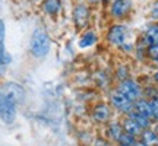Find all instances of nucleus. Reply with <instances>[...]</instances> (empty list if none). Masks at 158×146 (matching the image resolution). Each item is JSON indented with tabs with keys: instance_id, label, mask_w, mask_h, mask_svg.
Wrapping results in <instances>:
<instances>
[{
	"instance_id": "obj_12",
	"label": "nucleus",
	"mask_w": 158,
	"mask_h": 146,
	"mask_svg": "<svg viewBox=\"0 0 158 146\" xmlns=\"http://www.w3.org/2000/svg\"><path fill=\"white\" fill-rule=\"evenodd\" d=\"M123 133H124V130H123V126H122V121H113V123L108 124L107 137L110 140L118 143V140H120V137H122Z\"/></svg>"
},
{
	"instance_id": "obj_7",
	"label": "nucleus",
	"mask_w": 158,
	"mask_h": 146,
	"mask_svg": "<svg viewBox=\"0 0 158 146\" xmlns=\"http://www.w3.org/2000/svg\"><path fill=\"white\" fill-rule=\"evenodd\" d=\"M3 94H5L7 98H10L12 101L15 102V104H22L23 99H25V91L21 85L15 83V82H7V83L3 85Z\"/></svg>"
},
{
	"instance_id": "obj_11",
	"label": "nucleus",
	"mask_w": 158,
	"mask_h": 146,
	"mask_svg": "<svg viewBox=\"0 0 158 146\" xmlns=\"http://www.w3.org/2000/svg\"><path fill=\"white\" fill-rule=\"evenodd\" d=\"M88 16H89V10H88L86 6L85 5L76 6V9H75V12H73V19H75V23L78 25L79 28H82V26L86 25Z\"/></svg>"
},
{
	"instance_id": "obj_4",
	"label": "nucleus",
	"mask_w": 158,
	"mask_h": 146,
	"mask_svg": "<svg viewBox=\"0 0 158 146\" xmlns=\"http://www.w3.org/2000/svg\"><path fill=\"white\" fill-rule=\"evenodd\" d=\"M110 105L111 108H114L117 112L127 116L129 112L133 111V101H130L126 95H123L120 91H113L110 94Z\"/></svg>"
},
{
	"instance_id": "obj_16",
	"label": "nucleus",
	"mask_w": 158,
	"mask_h": 146,
	"mask_svg": "<svg viewBox=\"0 0 158 146\" xmlns=\"http://www.w3.org/2000/svg\"><path fill=\"white\" fill-rule=\"evenodd\" d=\"M97 39H98L97 32L92 31V29H89V31L84 32V35L81 37V39H79V47H81V48H89V47H92L94 44H97Z\"/></svg>"
},
{
	"instance_id": "obj_23",
	"label": "nucleus",
	"mask_w": 158,
	"mask_h": 146,
	"mask_svg": "<svg viewBox=\"0 0 158 146\" xmlns=\"http://www.w3.org/2000/svg\"><path fill=\"white\" fill-rule=\"evenodd\" d=\"M151 101V107H152V114H154V120H158V96H154Z\"/></svg>"
},
{
	"instance_id": "obj_26",
	"label": "nucleus",
	"mask_w": 158,
	"mask_h": 146,
	"mask_svg": "<svg viewBox=\"0 0 158 146\" xmlns=\"http://www.w3.org/2000/svg\"><path fill=\"white\" fill-rule=\"evenodd\" d=\"M152 80L155 82V85H158V69L154 72V75H152Z\"/></svg>"
},
{
	"instance_id": "obj_8",
	"label": "nucleus",
	"mask_w": 158,
	"mask_h": 146,
	"mask_svg": "<svg viewBox=\"0 0 158 146\" xmlns=\"http://www.w3.org/2000/svg\"><path fill=\"white\" fill-rule=\"evenodd\" d=\"M111 114H113L111 105H108V104H98L94 108V111H92V117L98 123H107L108 120L111 118Z\"/></svg>"
},
{
	"instance_id": "obj_17",
	"label": "nucleus",
	"mask_w": 158,
	"mask_h": 146,
	"mask_svg": "<svg viewBox=\"0 0 158 146\" xmlns=\"http://www.w3.org/2000/svg\"><path fill=\"white\" fill-rule=\"evenodd\" d=\"M127 116L133 118L136 123L141 126L142 129H148V127H152V118H151V117H147V116H143V114H141V112L135 111V110H133L132 112H129Z\"/></svg>"
},
{
	"instance_id": "obj_32",
	"label": "nucleus",
	"mask_w": 158,
	"mask_h": 146,
	"mask_svg": "<svg viewBox=\"0 0 158 146\" xmlns=\"http://www.w3.org/2000/svg\"><path fill=\"white\" fill-rule=\"evenodd\" d=\"M155 146H158V143H157V145H155Z\"/></svg>"
},
{
	"instance_id": "obj_21",
	"label": "nucleus",
	"mask_w": 158,
	"mask_h": 146,
	"mask_svg": "<svg viewBox=\"0 0 158 146\" xmlns=\"http://www.w3.org/2000/svg\"><path fill=\"white\" fill-rule=\"evenodd\" d=\"M45 10L48 13H57V10H59V2L57 0H47L45 2Z\"/></svg>"
},
{
	"instance_id": "obj_13",
	"label": "nucleus",
	"mask_w": 158,
	"mask_h": 146,
	"mask_svg": "<svg viewBox=\"0 0 158 146\" xmlns=\"http://www.w3.org/2000/svg\"><path fill=\"white\" fill-rule=\"evenodd\" d=\"M5 35H6L5 22L0 19V64H9L12 60L10 56L5 50Z\"/></svg>"
},
{
	"instance_id": "obj_6",
	"label": "nucleus",
	"mask_w": 158,
	"mask_h": 146,
	"mask_svg": "<svg viewBox=\"0 0 158 146\" xmlns=\"http://www.w3.org/2000/svg\"><path fill=\"white\" fill-rule=\"evenodd\" d=\"M132 0H111L110 2V15L114 19H123L132 10Z\"/></svg>"
},
{
	"instance_id": "obj_25",
	"label": "nucleus",
	"mask_w": 158,
	"mask_h": 146,
	"mask_svg": "<svg viewBox=\"0 0 158 146\" xmlns=\"http://www.w3.org/2000/svg\"><path fill=\"white\" fill-rule=\"evenodd\" d=\"M95 146H108V142L107 140H102V139H98L95 143Z\"/></svg>"
},
{
	"instance_id": "obj_10",
	"label": "nucleus",
	"mask_w": 158,
	"mask_h": 146,
	"mask_svg": "<svg viewBox=\"0 0 158 146\" xmlns=\"http://www.w3.org/2000/svg\"><path fill=\"white\" fill-rule=\"evenodd\" d=\"M122 126H123V130L126 133H130V135L136 136V137H139L142 133V130H143L141 126L136 123L132 117H129V116H124V118L122 120Z\"/></svg>"
},
{
	"instance_id": "obj_28",
	"label": "nucleus",
	"mask_w": 158,
	"mask_h": 146,
	"mask_svg": "<svg viewBox=\"0 0 158 146\" xmlns=\"http://www.w3.org/2000/svg\"><path fill=\"white\" fill-rule=\"evenodd\" d=\"M91 3H98V2H101V0H89Z\"/></svg>"
},
{
	"instance_id": "obj_22",
	"label": "nucleus",
	"mask_w": 158,
	"mask_h": 146,
	"mask_svg": "<svg viewBox=\"0 0 158 146\" xmlns=\"http://www.w3.org/2000/svg\"><path fill=\"white\" fill-rule=\"evenodd\" d=\"M116 76H117L118 82H120V80H124V79H127L129 78V70H127V67H126V66H120V67L117 69Z\"/></svg>"
},
{
	"instance_id": "obj_9",
	"label": "nucleus",
	"mask_w": 158,
	"mask_h": 146,
	"mask_svg": "<svg viewBox=\"0 0 158 146\" xmlns=\"http://www.w3.org/2000/svg\"><path fill=\"white\" fill-rule=\"evenodd\" d=\"M133 110L138 112H141L143 116H147V117H151L154 120V114H152V107H151V101L145 98V96H142L139 99H136L133 102Z\"/></svg>"
},
{
	"instance_id": "obj_24",
	"label": "nucleus",
	"mask_w": 158,
	"mask_h": 146,
	"mask_svg": "<svg viewBox=\"0 0 158 146\" xmlns=\"http://www.w3.org/2000/svg\"><path fill=\"white\" fill-rule=\"evenodd\" d=\"M151 18L154 21H158V0H155L152 3V7H151Z\"/></svg>"
},
{
	"instance_id": "obj_5",
	"label": "nucleus",
	"mask_w": 158,
	"mask_h": 146,
	"mask_svg": "<svg viewBox=\"0 0 158 146\" xmlns=\"http://www.w3.org/2000/svg\"><path fill=\"white\" fill-rule=\"evenodd\" d=\"M15 116H16V104L10 98H7L3 94V91L0 89V118L6 124H10L13 123Z\"/></svg>"
},
{
	"instance_id": "obj_1",
	"label": "nucleus",
	"mask_w": 158,
	"mask_h": 146,
	"mask_svg": "<svg viewBox=\"0 0 158 146\" xmlns=\"http://www.w3.org/2000/svg\"><path fill=\"white\" fill-rule=\"evenodd\" d=\"M50 50V38L45 31L43 29H35L32 38H31V53L37 59H43L47 56Z\"/></svg>"
},
{
	"instance_id": "obj_34",
	"label": "nucleus",
	"mask_w": 158,
	"mask_h": 146,
	"mask_svg": "<svg viewBox=\"0 0 158 146\" xmlns=\"http://www.w3.org/2000/svg\"><path fill=\"white\" fill-rule=\"evenodd\" d=\"M157 23H158V21H157Z\"/></svg>"
},
{
	"instance_id": "obj_27",
	"label": "nucleus",
	"mask_w": 158,
	"mask_h": 146,
	"mask_svg": "<svg viewBox=\"0 0 158 146\" xmlns=\"http://www.w3.org/2000/svg\"><path fill=\"white\" fill-rule=\"evenodd\" d=\"M133 146H148V145H147V143H143V142H142L141 139H138V142H136V143H135Z\"/></svg>"
},
{
	"instance_id": "obj_33",
	"label": "nucleus",
	"mask_w": 158,
	"mask_h": 146,
	"mask_svg": "<svg viewBox=\"0 0 158 146\" xmlns=\"http://www.w3.org/2000/svg\"><path fill=\"white\" fill-rule=\"evenodd\" d=\"M118 146H122V145H118Z\"/></svg>"
},
{
	"instance_id": "obj_19",
	"label": "nucleus",
	"mask_w": 158,
	"mask_h": 146,
	"mask_svg": "<svg viewBox=\"0 0 158 146\" xmlns=\"http://www.w3.org/2000/svg\"><path fill=\"white\" fill-rule=\"evenodd\" d=\"M147 59L151 60L152 63H155V64L158 63V44H154V45H149V47H148Z\"/></svg>"
},
{
	"instance_id": "obj_31",
	"label": "nucleus",
	"mask_w": 158,
	"mask_h": 146,
	"mask_svg": "<svg viewBox=\"0 0 158 146\" xmlns=\"http://www.w3.org/2000/svg\"><path fill=\"white\" fill-rule=\"evenodd\" d=\"M157 67H158V63H157Z\"/></svg>"
},
{
	"instance_id": "obj_29",
	"label": "nucleus",
	"mask_w": 158,
	"mask_h": 146,
	"mask_svg": "<svg viewBox=\"0 0 158 146\" xmlns=\"http://www.w3.org/2000/svg\"><path fill=\"white\" fill-rule=\"evenodd\" d=\"M155 121H157V124H155V129L158 130V120H155Z\"/></svg>"
},
{
	"instance_id": "obj_18",
	"label": "nucleus",
	"mask_w": 158,
	"mask_h": 146,
	"mask_svg": "<svg viewBox=\"0 0 158 146\" xmlns=\"http://www.w3.org/2000/svg\"><path fill=\"white\" fill-rule=\"evenodd\" d=\"M138 139L139 137H136V136L130 135V133H126L124 132L123 135H122V137H120V140H118L117 145H122V146H133L138 142Z\"/></svg>"
},
{
	"instance_id": "obj_15",
	"label": "nucleus",
	"mask_w": 158,
	"mask_h": 146,
	"mask_svg": "<svg viewBox=\"0 0 158 146\" xmlns=\"http://www.w3.org/2000/svg\"><path fill=\"white\" fill-rule=\"evenodd\" d=\"M142 37L145 38V41L148 43V45L158 44V23H151L148 25L145 31L142 32Z\"/></svg>"
},
{
	"instance_id": "obj_20",
	"label": "nucleus",
	"mask_w": 158,
	"mask_h": 146,
	"mask_svg": "<svg viewBox=\"0 0 158 146\" xmlns=\"http://www.w3.org/2000/svg\"><path fill=\"white\" fill-rule=\"evenodd\" d=\"M143 96L148 98V99H152L154 96H158V88L157 86H152V85L143 88Z\"/></svg>"
},
{
	"instance_id": "obj_2",
	"label": "nucleus",
	"mask_w": 158,
	"mask_h": 146,
	"mask_svg": "<svg viewBox=\"0 0 158 146\" xmlns=\"http://www.w3.org/2000/svg\"><path fill=\"white\" fill-rule=\"evenodd\" d=\"M129 28L124 23H114L111 25L107 31V41L110 45L113 47H122V45L129 41Z\"/></svg>"
},
{
	"instance_id": "obj_3",
	"label": "nucleus",
	"mask_w": 158,
	"mask_h": 146,
	"mask_svg": "<svg viewBox=\"0 0 158 146\" xmlns=\"http://www.w3.org/2000/svg\"><path fill=\"white\" fill-rule=\"evenodd\" d=\"M117 91H120L123 95H126L130 101H133V102L143 96V88L141 86L139 82H136L135 79H132V78L120 80L117 85Z\"/></svg>"
},
{
	"instance_id": "obj_14",
	"label": "nucleus",
	"mask_w": 158,
	"mask_h": 146,
	"mask_svg": "<svg viewBox=\"0 0 158 146\" xmlns=\"http://www.w3.org/2000/svg\"><path fill=\"white\" fill-rule=\"evenodd\" d=\"M143 143H147L148 146H155L158 143V130L154 127H148V129L142 130L141 136H139Z\"/></svg>"
},
{
	"instance_id": "obj_30",
	"label": "nucleus",
	"mask_w": 158,
	"mask_h": 146,
	"mask_svg": "<svg viewBox=\"0 0 158 146\" xmlns=\"http://www.w3.org/2000/svg\"><path fill=\"white\" fill-rule=\"evenodd\" d=\"M104 2H108V3H110V2H111V0H104Z\"/></svg>"
}]
</instances>
